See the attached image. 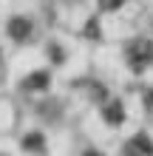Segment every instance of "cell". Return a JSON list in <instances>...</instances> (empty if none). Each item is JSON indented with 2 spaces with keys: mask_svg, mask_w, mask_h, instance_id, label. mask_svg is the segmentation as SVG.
<instances>
[{
  "mask_svg": "<svg viewBox=\"0 0 153 156\" xmlns=\"http://www.w3.org/2000/svg\"><path fill=\"white\" fill-rule=\"evenodd\" d=\"M125 57H128L133 71H145L153 62V40H145V37L133 40L128 48H125Z\"/></svg>",
  "mask_w": 153,
  "mask_h": 156,
  "instance_id": "6da1fadb",
  "label": "cell"
},
{
  "mask_svg": "<svg viewBox=\"0 0 153 156\" xmlns=\"http://www.w3.org/2000/svg\"><path fill=\"white\" fill-rule=\"evenodd\" d=\"M125 156H153V139L148 133L130 136L128 145H125Z\"/></svg>",
  "mask_w": 153,
  "mask_h": 156,
  "instance_id": "7a4b0ae2",
  "label": "cell"
},
{
  "mask_svg": "<svg viewBox=\"0 0 153 156\" xmlns=\"http://www.w3.org/2000/svg\"><path fill=\"white\" fill-rule=\"evenodd\" d=\"M6 31H9V37H12V40L23 43V40H29V37H31L34 26H31L29 17H12V20H9V26H6Z\"/></svg>",
  "mask_w": 153,
  "mask_h": 156,
  "instance_id": "3957f363",
  "label": "cell"
},
{
  "mask_svg": "<svg viewBox=\"0 0 153 156\" xmlns=\"http://www.w3.org/2000/svg\"><path fill=\"white\" fill-rule=\"evenodd\" d=\"M51 85V74L46 68H40V71H31L29 77H26L23 82H20V88L23 91H46Z\"/></svg>",
  "mask_w": 153,
  "mask_h": 156,
  "instance_id": "277c9868",
  "label": "cell"
},
{
  "mask_svg": "<svg viewBox=\"0 0 153 156\" xmlns=\"http://www.w3.org/2000/svg\"><path fill=\"white\" fill-rule=\"evenodd\" d=\"M102 119L108 125H122L125 122V105L119 102V99H111V102L102 108Z\"/></svg>",
  "mask_w": 153,
  "mask_h": 156,
  "instance_id": "5b68a950",
  "label": "cell"
},
{
  "mask_svg": "<svg viewBox=\"0 0 153 156\" xmlns=\"http://www.w3.org/2000/svg\"><path fill=\"white\" fill-rule=\"evenodd\" d=\"M23 148H26V151H43V136H40V133H29V136L23 139Z\"/></svg>",
  "mask_w": 153,
  "mask_h": 156,
  "instance_id": "8992f818",
  "label": "cell"
},
{
  "mask_svg": "<svg viewBox=\"0 0 153 156\" xmlns=\"http://www.w3.org/2000/svg\"><path fill=\"white\" fill-rule=\"evenodd\" d=\"M125 0H99V6L105 9V12H116V9H122Z\"/></svg>",
  "mask_w": 153,
  "mask_h": 156,
  "instance_id": "52a82bcc",
  "label": "cell"
},
{
  "mask_svg": "<svg viewBox=\"0 0 153 156\" xmlns=\"http://www.w3.org/2000/svg\"><path fill=\"white\" fill-rule=\"evenodd\" d=\"M142 102H145V111H148V114H153V88H148V91H145Z\"/></svg>",
  "mask_w": 153,
  "mask_h": 156,
  "instance_id": "ba28073f",
  "label": "cell"
},
{
  "mask_svg": "<svg viewBox=\"0 0 153 156\" xmlns=\"http://www.w3.org/2000/svg\"><path fill=\"white\" fill-rule=\"evenodd\" d=\"M82 156H105V153H99V151H85Z\"/></svg>",
  "mask_w": 153,
  "mask_h": 156,
  "instance_id": "9c48e42d",
  "label": "cell"
}]
</instances>
